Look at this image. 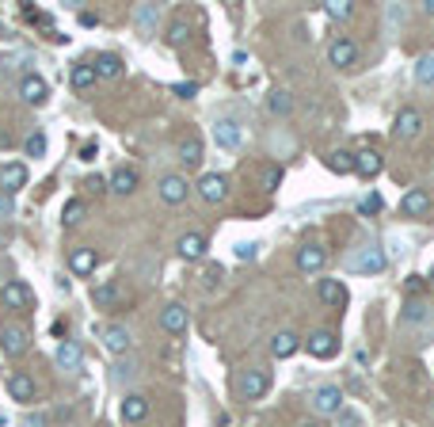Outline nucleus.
<instances>
[{
  "label": "nucleus",
  "mask_w": 434,
  "mask_h": 427,
  "mask_svg": "<svg viewBox=\"0 0 434 427\" xmlns=\"http://www.w3.org/2000/svg\"><path fill=\"white\" fill-rule=\"evenodd\" d=\"M267 389H271V370H267V366H244L237 374L240 401H259Z\"/></svg>",
  "instance_id": "obj_1"
},
{
  "label": "nucleus",
  "mask_w": 434,
  "mask_h": 427,
  "mask_svg": "<svg viewBox=\"0 0 434 427\" xmlns=\"http://www.w3.org/2000/svg\"><path fill=\"white\" fill-rule=\"evenodd\" d=\"M309 408L316 412V420H324V416H339L343 412V389L339 386H320L313 393V401H309Z\"/></svg>",
  "instance_id": "obj_2"
},
{
  "label": "nucleus",
  "mask_w": 434,
  "mask_h": 427,
  "mask_svg": "<svg viewBox=\"0 0 434 427\" xmlns=\"http://www.w3.org/2000/svg\"><path fill=\"white\" fill-rule=\"evenodd\" d=\"M347 267L358 271V275H377V271H385V252L377 245H366V248H358V256L347 259Z\"/></svg>",
  "instance_id": "obj_3"
},
{
  "label": "nucleus",
  "mask_w": 434,
  "mask_h": 427,
  "mask_svg": "<svg viewBox=\"0 0 434 427\" xmlns=\"http://www.w3.org/2000/svg\"><path fill=\"white\" fill-rule=\"evenodd\" d=\"M305 351L313 359H336L339 355V336L328 332V328H316V332L305 339Z\"/></svg>",
  "instance_id": "obj_4"
},
{
  "label": "nucleus",
  "mask_w": 434,
  "mask_h": 427,
  "mask_svg": "<svg viewBox=\"0 0 434 427\" xmlns=\"http://www.w3.org/2000/svg\"><path fill=\"white\" fill-rule=\"evenodd\" d=\"M0 347H4L8 355H24L27 347H31V332H27V324H0Z\"/></svg>",
  "instance_id": "obj_5"
},
{
  "label": "nucleus",
  "mask_w": 434,
  "mask_h": 427,
  "mask_svg": "<svg viewBox=\"0 0 434 427\" xmlns=\"http://www.w3.org/2000/svg\"><path fill=\"white\" fill-rule=\"evenodd\" d=\"M19 100H24L27 107H42L50 100V84L42 81L38 73H27L24 81H19Z\"/></svg>",
  "instance_id": "obj_6"
},
{
  "label": "nucleus",
  "mask_w": 434,
  "mask_h": 427,
  "mask_svg": "<svg viewBox=\"0 0 434 427\" xmlns=\"http://www.w3.org/2000/svg\"><path fill=\"white\" fill-rule=\"evenodd\" d=\"M328 61L336 65V69H351V65L358 61V42L347 38V35L331 38V46H328Z\"/></svg>",
  "instance_id": "obj_7"
},
{
  "label": "nucleus",
  "mask_w": 434,
  "mask_h": 427,
  "mask_svg": "<svg viewBox=\"0 0 434 427\" xmlns=\"http://www.w3.org/2000/svg\"><path fill=\"white\" fill-rule=\"evenodd\" d=\"M393 134L404 138V141L419 138V134H423V115L415 111V107H400L396 118H393Z\"/></svg>",
  "instance_id": "obj_8"
},
{
  "label": "nucleus",
  "mask_w": 434,
  "mask_h": 427,
  "mask_svg": "<svg viewBox=\"0 0 434 427\" xmlns=\"http://www.w3.org/2000/svg\"><path fill=\"white\" fill-rule=\"evenodd\" d=\"M187 195H191V183H187L180 172H168V176H160V199L168 206H180Z\"/></svg>",
  "instance_id": "obj_9"
},
{
  "label": "nucleus",
  "mask_w": 434,
  "mask_h": 427,
  "mask_svg": "<svg viewBox=\"0 0 434 427\" xmlns=\"http://www.w3.org/2000/svg\"><path fill=\"white\" fill-rule=\"evenodd\" d=\"M103 347H107L110 355L122 359V355L133 347V332H130L126 324H107V328H103Z\"/></svg>",
  "instance_id": "obj_10"
},
{
  "label": "nucleus",
  "mask_w": 434,
  "mask_h": 427,
  "mask_svg": "<svg viewBox=\"0 0 434 427\" xmlns=\"http://www.w3.org/2000/svg\"><path fill=\"white\" fill-rule=\"evenodd\" d=\"M214 141L221 149H240V141H244V130H240V123L237 118H217L214 123Z\"/></svg>",
  "instance_id": "obj_11"
},
{
  "label": "nucleus",
  "mask_w": 434,
  "mask_h": 427,
  "mask_svg": "<svg viewBox=\"0 0 434 427\" xmlns=\"http://www.w3.org/2000/svg\"><path fill=\"white\" fill-rule=\"evenodd\" d=\"M430 191H423V187H411L404 199H400V210H404V217H427L430 214Z\"/></svg>",
  "instance_id": "obj_12"
},
{
  "label": "nucleus",
  "mask_w": 434,
  "mask_h": 427,
  "mask_svg": "<svg viewBox=\"0 0 434 427\" xmlns=\"http://www.w3.org/2000/svg\"><path fill=\"white\" fill-rule=\"evenodd\" d=\"M195 187H198V195H202L206 202H221V199L229 195V180L221 176V172H206V176L198 180Z\"/></svg>",
  "instance_id": "obj_13"
},
{
  "label": "nucleus",
  "mask_w": 434,
  "mask_h": 427,
  "mask_svg": "<svg viewBox=\"0 0 434 427\" xmlns=\"http://www.w3.org/2000/svg\"><path fill=\"white\" fill-rule=\"evenodd\" d=\"M324 264H328V252L320 248V245H301V248H297V271H305V275H316Z\"/></svg>",
  "instance_id": "obj_14"
},
{
  "label": "nucleus",
  "mask_w": 434,
  "mask_h": 427,
  "mask_svg": "<svg viewBox=\"0 0 434 427\" xmlns=\"http://www.w3.org/2000/svg\"><path fill=\"white\" fill-rule=\"evenodd\" d=\"M187 305H180V302H172V305H164L160 309V328L164 332H172V336H180V332H187Z\"/></svg>",
  "instance_id": "obj_15"
},
{
  "label": "nucleus",
  "mask_w": 434,
  "mask_h": 427,
  "mask_svg": "<svg viewBox=\"0 0 434 427\" xmlns=\"http://www.w3.org/2000/svg\"><path fill=\"white\" fill-rule=\"evenodd\" d=\"M316 294H320V302H324V305H331V309H343V305H347V287H343L339 279H320Z\"/></svg>",
  "instance_id": "obj_16"
},
{
  "label": "nucleus",
  "mask_w": 434,
  "mask_h": 427,
  "mask_svg": "<svg viewBox=\"0 0 434 427\" xmlns=\"http://www.w3.org/2000/svg\"><path fill=\"white\" fill-rule=\"evenodd\" d=\"M381 168H385V160H381V153H377V149H362V153H354V172H358L362 180L381 176Z\"/></svg>",
  "instance_id": "obj_17"
},
{
  "label": "nucleus",
  "mask_w": 434,
  "mask_h": 427,
  "mask_svg": "<svg viewBox=\"0 0 434 427\" xmlns=\"http://www.w3.org/2000/svg\"><path fill=\"white\" fill-rule=\"evenodd\" d=\"M4 305H12V309H31V305H35V294H31V287L27 282H19V279H12L4 287Z\"/></svg>",
  "instance_id": "obj_18"
},
{
  "label": "nucleus",
  "mask_w": 434,
  "mask_h": 427,
  "mask_svg": "<svg viewBox=\"0 0 434 427\" xmlns=\"http://www.w3.org/2000/svg\"><path fill=\"white\" fill-rule=\"evenodd\" d=\"M27 183V164H0V191L12 195Z\"/></svg>",
  "instance_id": "obj_19"
},
{
  "label": "nucleus",
  "mask_w": 434,
  "mask_h": 427,
  "mask_svg": "<svg viewBox=\"0 0 434 427\" xmlns=\"http://www.w3.org/2000/svg\"><path fill=\"white\" fill-rule=\"evenodd\" d=\"M145 416H149V401L141 393H126V401H122V423H141Z\"/></svg>",
  "instance_id": "obj_20"
},
{
  "label": "nucleus",
  "mask_w": 434,
  "mask_h": 427,
  "mask_svg": "<svg viewBox=\"0 0 434 427\" xmlns=\"http://www.w3.org/2000/svg\"><path fill=\"white\" fill-rule=\"evenodd\" d=\"M175 252H180V259H206V237L202 233H183Z\"/></svg>",
  "instance_id": "obj_21"
},
{
  "label": "nucleus",
  "mask_w": 434,
  "mask_h": 427,
  "mask_svg": "<svg viewBox=\"0 0 434 427\" xmlns=\"http://www.w3.org/2000/svg\"><path fill=\"white\" fill-rule=\"evenodd\" d=\"M95 264H99L95 248H73V252H69V267H73V275H92Z\"/></svg>",
  "instance_id": "obj_22"
},
{
  "label": "nucleus",
  "mask_w": 434,
  "mask_h": 427,
  "mask_svg": "<svg viewBox=\"0 0 434 427\" xmlns=\"http://www.w3.org/2000/svg\"><path fill=\"white\" fill-rule=\"evenodd\" d=\"M107 187L115 195H133V191H138V172H133V168H115V172H110V180H107Z\"/></svg>",
  "instance_id": "obj_23"
},
{
  "label": "nucleus",
  "mask_w": 434,
  "mask_h": 427,
  "mask_svg": "<svg viewBox=\"0 0 434 427\" xmlns=\"http://www.w3.org/2000/svg\"><path fill=\"white\" fill-rule=\"evenodd\" d=\"M92 298H95L99 309H118V305H122V287L110 279V282H103V287L92 290Z\"/></svg>",
  "instance_id": "obj_24"
},
{
  "label": "nucleus",
  "mask_w": 434,
  "mask_h": 427,
  "mask_svg": "<svg viewBox=\"0 0 434 427\" xmlns=\"http://www.w3.org/2000/svg\"><path fill=\"white\" fill-rule=\"evenodd\" d=\"M58 366H61V370H81V366H84L81 344H73V339H61V347H58Z\"/></svg>",
  "instance_id": "obj_25"
},
{
  "label": "nucleus",
  "mask_w": 434,
  "mask_h": 427,
  "mask_svg": "<svg viewBox=\"0 0 434 427\" xmlns=\"http://www.w3.org/2000/svg\"><path fill=\"white\" fill-rule=\"evenodd\" d=\"M8 393H12V401H19V404L35 401V378L31 374H12L8 378Z\"/></svg>",
  "instance_id": "obj_26"
},
{
  "label": "nucleus",
  "mask_w": 434,
  "mask_h": 427,
  "mask_svg": "<svg viewBox=\"0 0 434 427\" xmlns=\"http://www.w3.org/2000/svg\"><path fill=\"white\" fill-rule=\"evenodd\" d=\"M138 374H141V363L122 355L115 363V370H110V381H115V386H130V381H138Z\"/></svg>",
  "instance_id": "obj_27"
},
{
  "label": "nucleus",
  "mask_w": 434,
  "mask_h": 427,
  "mask_svg": "<svg viewBox=\"0 0 434 427\" xmlns=\"http://www.w3.org/2000/svg\"><path fill=\"white\" fill-rule=\"evenodd\" d=\"M92 69H95L99 81H115V76H122V58L118 53H99L92 61Z\"/></svg>",
  "instance_id": "obj_28"
},
{
  "label": "nucleus",
  "mask_w": 434,
  "mask_h": 427,
  "mask_svg": "<svg viewBox=\"0 0 434 427\" xmlns=\"http://www.w3.org/2000/svg\"><path fill=\"white\" fill-rule=\"evenodd\" d=\"M180 164L183 168H198V164H202V141H198L195 134H187L180 141Z\"/></svg>",
  "instance_id": "obj_29"
},
{
  "label": "nucleus",
  "mask_w": 434,
  "mask_h": 427,
  "mask_svg": "<svg viewBox=\"0 0 434 427\" xmlns=\"http://www.w3.org/2000/svg\"><path fill=\"white\" fill-rule=\"evenodd\" d=\"M157 19H160L157 4H138V8H133V24H138L141 35H153V31H157Z\"/></svg>",
  "instance_id": "obj_30"
},
{
  "label": "nucleus",
  "mask_w": 434,
  "mask_h": 427,
  "mask_svg": "<svg viewBox=\"0 0 434 427\" xmlns=\"http://www.w3.org/2000/svg\"><path fill=\"white\" fill-rule=\"evenodd\" d=\"M95 81H99V76H95V69H92V61H81V65H73V73H69V84H73L76 92H88V88H92Z\"/></svg>",
  "instance_id": "obj_31"
},
{
  "label": "nucleus",
  "mask_w": 434,
  "mask_h": 427,
  "mask_svg": "<svg viewBox=\"0 0 434 427\" xmlns=\"http://www.w3.org/2000/svg\"><path fill=\"white\" fill-rule=\"evenodd\" d=\"M267 111H271V115H278V118H286L289 111H294V96H289L286 88L267 92Z\"/></svg>",
  "instance_id": "obj_32"
},
{
  "label": "nucleus",
  "mask_w": 434,
  "mask_h": 427,
  "mask_svg": "<svg viewBox=\"0 0 434 427\" xmlns=\"http://www.w3.org/2000/svg\"><path fill=\"white\" fill-rule=\"evenodd\" d=\"M324 164H328V172H336V176H351V172H354V153L336 149V153H328V157H324Z\"/></svg>",
  "instance_id": "obj_33"
},
{
  "label": "nucleus",
  "mask_w": 434,
  "mask_h": 427,
  "mask_svg": "<svg viewBox=\"0 0 434 427\" xmlns=\"http://www.w3.org/2000/svg\"><path fill=\"white\" fill-rule=\"evenodd\" d=\"M297 347H301V339H297L294 332H278L271 339V355L274 359H289V355H297Z\"/></svg>",
  "instance_id": "obj_34"
},
{
  "label": "nucleus",
  "mask_w": 434,
  "mask_h": 427,
  "mask_svg": "<svg viewBox=\"0 0 434 427\" xmlns=\"http://www.w3.org/2000/svg\"><path fill=\"white\" fill-rule=\"evenodd\" d=\"M415 84L434 88V53H423V58L415 61Z\"/></svg>",
  "instance_id": "obj_35"
},
{
  "label": "nucleus",
  "mask_w": 434,
  "mask_h": 427,
  "mask_svg": "<svg viewBox=\"0 0 434 427\" xmlns=\"http://www.w3.org/2000/svg\"><path fill=\"white\" fill-rule=\"evenodd\" d=\"M430 321V305L427 302H408L404 305V324H427Z\"/></svg>",
  "instance_id": "obj_36"
},
{
  "label": "nucleus",
  "mask_w": 434,
  "mask_h": 427,
  "mask_svg": "<svg viewBox=\"0 0 434 427\" xmlns=\"http://www.w3.org/2000/svg\"><path fill=\"white\" fill-rule=\"evenodd\" d=\"M187 42H191V24H187V19H172L168 46H187Z\"/></svg>",
  "instance_id": "obj_37"
},
{
  "label": "nucleus",
  "mask_w": 434,
  "mask_h": 427,
  "mask_svg": "<svg viewBox=\"0 0 434 427\" xmlns=\"http://www.w3.org/2000/svg\"><path fill=\"white\" fill-rule=\"evenodd\" d=\"M324 12L331 19H351L354 16V4H351V0H331V4H324Z\"/></svg>",
  "instance_id": "obj_38"
},
{
  "label": "nucleus",
  "mask_w": 434,
  "mask_h": 427,
  "mask_svg": "<svg viewBox=\"0 0 434 427\" xmlns=\"http://www.w3.org/2000/svg\"><path fill=\"white\" fill-rule=\"evenodd\" d=\"M278 183H282V168H278V164H271V168L263 172V187H267V191H278Z\"/></svg>",
  "instance_id": "obj_39"
},
{
  "label": "nucleus",
  "mask_w": 434,
  "mask_h": 427,
  "mask_svg": "<svg viewBox=\"0 0 434 427\" xmlns=\"http://www.w3.org/2000/svg\"><path fill=\"white\" fill-rule=\"evenodd\" d=\"M81 217H84V202H81V199H73L69 206H65V225H76Z\"/></svg>",
  "instance_id": "obj_40"
},
{
  "label": "nucleus",
  "mask_w": 434,
  "mask_h": 427,
  "mask_svg": "<svg viewBox=\"0 0 434 427\" xmlns=\"http://www.w3.org/2000/svg\"><path fill=\"white\" fill-rule=\"evenodd\" d=\"M24 149H27V157H42V153H46V138H42V134H31Z\"/></svg>",
  "instance_id": "obj_41"
},
{
  "label": "nucleus",
  "mask_w": 434,
  "mask_h": 427,
  "mask_svg": "<svg viewBox=\"0 0 434 427\" xmlns=\"http://www.w3.org/2000/svg\"><path fill=\"white\" fill-rule=\"evenodd\" d=\"M19 427H50V416H46V412H27Z\"/></svg>",
  "instance_id": "obj_42"
},
{
  "label": "nucleus",
  "mask_w": 434,
  "mask_h": 427,
  "mask_svg": "<svg viewBox=\"0 0 434 427\" xmlns=\"http://www.w3.org/2000/svg\"><path fill=\"white\" fill-rule=\"evenodd\" d=\"M12 214H16V199H12V195L0 191V222H8Z\"/></svg>",
  "instance_id": "obj_43"
},
{
  "label": "nucleus",
  "mask_w": 434,
  "mask_h": 427,
  "mask_svg": "<svg viewBox=\"0 0 434 427\" xmlns=\"http://www.w3.org/2000/svg\"><path fill=\"white\" fill-rule=\"evenodd\" d=\"M172 92L180 96V100H191V96H198V84H191V81H183V84H172Z\"/></svg>",
  "instance_id": "obj_44"
},
{
  "label": "nucleus",
  "mask_w": 434,
  "mask_h": 427,
  "mask_svg": "<svg viewBox=\"0 0 434 427\" xmlns=\"http://www.w3.org/2000/svg\"><path fill=\"white\" fill-rule=\"evenodd\" d=\"M358 210H362V214H377V210H381V195H366Z\"/></svg>",
  "instance_id": "obj_45"
},
{
  "label": "nucleus",
  "mask_w": 434,
  "mask_h": 427,
  "mask_svg": "<svg viewBox=\"0 0 434 427\" xmlns=\"http://www.w3.org/2000/svg\"><path fill=\"white\" fill-rule=\"evenodd\" d=\"M255 248H259V245H252V240L237 245V259H255Z\"/></svg>",
  "instance_id": "obj_46"
},
{
  "label": "nucleus",
  "mask_w": 434,
  "mask_h": 427,
  "mask_svg": "<svg viewBox=\"0 0 434 427\" xmlns=\"http://www.w3.org/2000/svg\"><path fill=\"white\" fill-rule=\"evenodd\" d=\"M423 287H427V279H419V275H408V282H404V290H408V294H419Z\"/></svg>",
  "instance_id": "obj_47"
},
{
  "label": "nucleus",
  "mask_w": 434,
  "mask_h": 427,
  "mask_svg": "<svg viewBox=\"0 0 434 427\" xmlns=\"http://www.w3.org/2000/svg\"><path fill=\"white\" fill-rule=\"evenodd\" d=\"M339 420H343V427H358V416H354V412H347V408L339 412Z\"/></svg>",
  "instance_id": "obj_48"
},
{
  "label": "nucleus",
  "mask_w": 434,
  "mask_h": 427,
  "mask_svg": "<svg viewBox=\"0 0 434 427\" xmlns=\"http://www.w3.org/2000/svg\"><path fill=\"white\" fill-rule=\"evenodd\" d=\"M217 279H221V267H210V271H206V287H214Z\"/></svg>",
  "instance_id": "obj_49"
},
{
  "label": "nucleus",
  "mask_w": 434,
  "mask_h": 427,
  "mask_svg": "<svg viewBox=\"0 0 434 427\" xmlns=\"http://www.w3.org/2000/svg\"><path fill=\"white\" fill-rule=\"evenodd\" d=\"M297 427H328L324 420H305V423H297Z\"/></svg>",
  "instance_id": "obj_50"
},
{
  "label": "nucleus",
  "mask_w": 434,
  "mask_h": 427,
  "mask_svg": "<svg viewBox=\"0 0 434 427\" xmlns=\"http://www.w3.org/2000/svg\"><path fill=\"white\" fill-rule=\"evenodd\" d=\"M423 8H427V12L434 16V0H423Z\"/></svg>",
  "instance_id": "obj_51"
},
{
  "label": "nucleus",
  "mask_w": 434,
  "mask_h": 427,
  "mask_svg": "<svg viewBox=\"0 0 434 427\" xmlns=\"http://www.w3.org/2000/svg\"><path fill=\"white\" fill-rule=\"evenodd\" d=\"M0 38H4V24H0Z\"/></svg>",
  "instance_id": "obj_52"
},
{
  "label": "nucleus",
  "mask_w": 434,
  "mask_h": 427,
  "mask_svg": "<svg viewBox=\"0 0 434 427\" xmlns=\"http://www.w3.org/2000/svg\"><path fill=\"white\" fill-rule=\"evenodd\" d=\"M0 423H4V416H0Z\"/></svg>",
  "instance_id": "obj_53"
}]
</instances>
